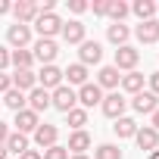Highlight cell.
I'll list each match as a JSON object with an SVG mask.
<instances>
[{
	"instance_id": "16",
	"label": "cell",
	"mask_w": 159,
	"mask_h": 159,
	"mask_svg": "<svg viewBox=\"0 0 159 159\" xmlns=\"http://www.w3.org/2000/svg\"><path fill=\"white\" fill-rule=\"evenodd\" d=\"M119 81H122L119 69H116V66H103V69L97 72V81H94V84H97L100 91H103V88H106V91H116V88H119Z\"/></svg>"
},
{
	"instance_id": "6",
	"label": "cell",
	"mask_w": 159,
	"mask_h": 159,
	"mask_svg": "<svg viewBox=\"0 0 159 159\" xmlns=\"http://www.w3.org/2000/svg\"><path fill=\"white\" fill-rule=\"evenodd\" d=\"M75 94H78V103H81V109H94V106H100V103H103V91H100L94 81L81 84Z\"/></svg>"
},
{
	"instance_id": "14",
	"label": "cell",
	"mask_w": 159,
	"mask_h": 159,
	"mask_svg": "<svg viewBox=\"0 0 159 159\" xmlns=\"http://www.w3.org/2000/svg\"><path fill=\"white\" fill-rule=\"evenodd\" d=\"M10 78H13V88H16V91H22V94H28V91H34V88H38V75H34L31 69H16Z\"/></svg>"
},
{
	"instance_id": "26",
	"label": "cell",
	"mask_w": 159,
	"mask_h": 159,
	"mask_svg": "<svg viewBox=\"0 0 159 159\" xmlns=\"http://www.w3.org/2000/svg\"><path fill=\"white\" fill-rule=\"evenodd\" d=\"M131 13H134L140 22H150V19L156 16V3H153V0H134V3H131Z\"/></svg>"
},
{
	"instance_id": "41",
	"label": "cell",
	"mask_w": 159,
	"mask_h": 159,
	"mask_svg": "<svg viewBox=\"0 0 159 159\" xmlns=\"http://www.w3.org/2000/svg\"><path fill=\"white\" fill-rule=\"evenodd\" d=\"M150 128H153V131H159V109L150 116Z\"/></svg>"
},
{
	"instance_id": "11",
	"label": "cell",
	"mask_w": 159,
	"mask_h": 159,
	"mask_svg": "<svg viewBox=\"0 0 159 159\" xmlns=\"http://www.w3.org/2000/svg\"><path fill=\"white\" fill-rule=\"evenodd\" d=\"M59 84H62V69H56V66H41V72H38V88L56 91Z\"/></svg>"
},
{
	"instance_id": "3",
	"label": "cell",
	"mask_w": 159,
	"mask_h": 159,
	"mask_svg": "<svg viewBox=\"0 0 159 159\" xmlns=\"http://www.w3.org/2000/svg\"><path fill=\"white\" fill-rule=\"evenodd\" d=\"M56 53H59V47H56V41H50V38H38L34 47H31V56H34L41 66H53Z\"/></svg>"
},
{
	"instance_id": "35",
	"label": "cell",
	"mask_w": 159,
	"mask_h": 159,
	"mask_svg": "<svg viewBox=\"0 0 159 159\" xmlns=\"http://www.w3.org/2000/svg\"><path fill=\"white\" fill-rule=\"evenodd\" d=\"M10 88H13V78H10L7 72H0V94H7Z\"/></svg>"
},
{
	"instance_id": "5",
	"label": "cell",
	"mask_w": 159,
	"mask_h": 159,
	"mask_svg": "<svg viewBox=\"0 0 159 159\" xmlns=\"http://www.w3.org/2000/svg\"><path fill=\"white\" fill-rule=\"evenodd\" d=\"M7 41H10V47L13 50H28V44H31V25H10L7 28Z\"/></svg>"
},
{
	"instance_id": "36",
	"label": "cell",
	"mask_w": 159,
	"mask_h": 159,
	"mask_svg": "<svg viewBox=\"0 0 159 159\" xmlns=\"http://www.w3.org/2000/svg\"><path fill=\"white\" fill-rule=\"evenodd\" d=\"M147 81H150V94H156V97H159V72H153Z\"/></svg>"
},
{
	"instance_id": "9",
	"label": "cell",
	"mask_w": 159,
	"mask_h": 159,
	"mask_svg": "<svg viewBox=\"0 0 159 159\" xmlns=\"http://www.w3.org/2000/svg\"><path fill=\"white\" fill-rule=\"evenodd\" d=\"M78 47H81V50H78V62H81V66H97V62L103 59V47H100L97 41H88V38H84Z\"/></svg>"
},
{
	"instance_id": "7",
	"label": "cell",
	"mask_w": 159,
	"mask_h": 159,
	"mask_svg": "<svg viewBox=\"0 0 159 159\" xmlns=\"http://www.w3.org/2000/svg\"><path fill=\"white\" fill-rule=\"evenodd\" d=\"M137 62H140V50H134L131 44H125V47L116 50V69L119 72H134Z\"/></svg>"
},
{
	"instance_id": "42",
	"label": "cell",
	"mask_w": 159,
	"mask_h": 159,
	"mask_svg": "<svg viewBox=\"0 0 159 159\" xmlns=\"http://www.w3.org/2000/svg\"><path fill=\"white\" fill-rule=\"evenodd\" d=\"M150 159H159V147H156V150H153V153H150Z\"/></svg>"
},
{
	"instance_id": "31",
	"label": "cell",
	"mask_w": 159,
	"mask_h": 159,
	"mask_svg": "<svg viewBox=\"0 0 159 159\" xmlns=\"http://www.w3.org/2000/svg\"><path fill=\"white\" fill-rule=\"evenodd\" d=\"M94 159H122V150L116 143H100L94 150Z\"/></svg>"
},
{
	"instance_id": "23",
	"label": "cell",
	"mask_w": 159,
	"mask_h": 159,
	"mask_svg": "<svg viewBox=\"0 0 159 159\" xmlns=\"http://www.w3.org/2000/svg\"><path fill=\"white\" fill-rule=\"evenodd\" d=\"M119 88H122V91H128V94H140V91H143V75H140L137 69H134V72H128V75H122Z\"/></svg>"
},
{
	"instance_id": "22",
	"label": "cell",
	"mask_w": 159,
	"mask_h": 159,
	"mask_svg": "<svg viewBox=\"0 0 159 159\" xmlns=\"http://www.w3.org/2000/svg\"><path fill=\"white\" fill-rule=\"evenodd\" d=\"M128 38H131V28H128V25H122V22H112V25L106 28V41H109V44H116V47H125V44H128Z\"/></svg>"
},
{
	"instance_id": "33",
	"label": "cell",
	"mask_w": 159,
	"mask_h": 159,
	"mask_svg": "<svg viewBox=\"0 0 159 159\" xmlns=\"http://www.w3.org/2000/svg\"><path fill=\"white\" fill-rule=\"evenodd\" d=\"M106 7H109V0H94V3H88V10H94V16H106Z\"/></svg>"
},
{
	"instance_id": "25",
	"label": "cell",
	"mask_w": 159,
	"mask_h": 159,
	"mask_svg": "<svg viewBox=\"0 0 159 159\" xmlns=\"http://www.w3.org/2000/svg\"><path fill=\"white\" fill-rule=\"evenodd\" d=\"M7 153H16V156H22L25 150H28V134H19V131H10V137H7Z\"/></svg>"
},
{
	"instance_id": "30",
	"label": "cell",
	"mask_w": 159,
	"mask_h": 159,
	"mask_svg": "<svg viewBox=\"0 0 159 159\" xmlns=\"http://www.w3.org/2000/svg\"><path fill=\"white\" fill-rule=\"evenodd\" d=\"M128 13H131V7L125 3V0H109V7H106V16H109L112 22H122Z\"/></svg>"
},
{
	"instance_id": "43",
	"label": "cell",
	"mask_w": 159,
	"mask_h": 159,
	"mask_svg": "<svg viewBox=\"0 0 159 159\" xmlns=\"http://www.w3.org/2000/svg\"><path fill=\"white\" fill-rule=\"evenodd\" d=\"M0 159H7V147H0Z\"/></svg>"
},
{
	"instance_id": "28",
	"label": "cell",
	"mask_w": 159,
	"mask_h": 159,
	"mask_svg": "<svg viewBox=\"0 0 159 159\" xmlns=\"http://www.w3.org/2000/svg\"><path fill=\"white\" fill-rule=\"evenodd\" d=\"M10 66H13V69H31V66H34L31 50H10Z\"/></svg>"
},
{
	"instance_id": "27",
	"label": "cell",
	"mask_w": 159,
	"mask_h": 159,
	"mask_svg": "<svg viewBox=\"0 0 159 159\" xmlns=\"http://www.w3.org/2000/svg\"><path fill=\"white\" fill-rule=\"evenodd\" d=\"M0 103H3L7 109H13V112H19V109H25V103H28V100H25V94H22V91L10 88V91L3 94V100H0Z\"/></svg>"
},
{
	"instance_id": "12",
	"label": "cell",
	"mask_w": 159,
	"mask_h": 159,
	"mask_svg": "<svg viewBox=\"0 0 159 159\" xmlns=\"http://www.w3.org/2000/svg\"><path fill=\"white\" fill-rule=\"evenodd\" d=\"M131 106H134V112H140V116H153V112L159 109V97L150 94V91H140V94H134Z\"/></svg>"
},
{
	"instance_id": "15",
	"label": "cell",
	"mask_w": 159,
	"mask_h": 159,
	"mask_svg": "<svg viewBox=\"0 0 159 159\" xmlns=\"http://www.w3.org/2000/svg\"><path fill=\"white\" fill-rule=\"evenodd\" d=\"M62 84H69V88H81V84H88V66L72 62V66L62 72Z\"/></svg>"
},
{
	"instance_id": "10",
	"label": "cell",
	"mask_w": 159,
	"mask_h": 159,
	"mask_svg": "<svg viewBox=\"0 0 159 159\" xmlns=\"http://www.w3.org/2000/svg\"><path fill=\"white\" fill-rule=\"evenodd\" d=\"M13 125H16V131H19V134H34V131H38V125H41V116H38V112H31V109L25 106V109H19V112H16V122H13Z\"/></svg>"
},
{
	"instance_id": "1",
	"label": "cell",
	"mask_w": 159,
	"mask_h": 159,
	"mask_svg": "<svg viewBox=\"0 0 159 159\" xmlns=\"http://www.w3.org/2000/svg\"><path fill=\"white\" fill-rule=\"evenodd\" d=\"M31 25H34L38 38H50V41L62 31V19H59L56 13H38V19H34Z\"/></svg>"
},
{
	"instance_id": "44",
	"label": "cell",
	"mask_w": 159,
	"mask_h": 159,
	"mask_svg": "<svg viewBox=\"0 0 159 159\" xmlns=\"http://www.w3.org/2000/svg\"><path fill=\"white\" fill-rule=\"evenodd\" d=\"M69 159H88V156H69Z\"/></svg>"
},
{
	"instance_id": "13",
	"label": "cell",
	"mask_w": 159,
	"mask_h": 159,
	"mask_svg": "<svg viewBox=\"0 0 159 159\" xmlns=\"http://www.w3.org/2000/svg\"><path fill=\"white\" fill-rule=\"evenodd\" d=\"M56 140H59V128L56 125H38V131H34V143L41 147V150H50V147H56Z\"/></svg>"
},
{
	"instance_id": "8",
	"label": "cell",
	"mask_w": 159,
	"mask_h": 159,
	"mask_svg": "<svg viewBox=\"0 0 159 159\" xmlns=\"http://www.w3.org/2000/svg\"><path fill=\"white\" fill-rule=\"evenodd\" d=\"M38 13H41V7L34 0H19V3H13V16H16L19 25H31L38 19Z\"/></svg>"
},
{
	"instance_id": "39",
	"label": "cell",
	"mask_w": 159,
	"mask_h": 159,
	"mask_svg": "<svg viewBox=\"0 0 159 159\" xmlns=\"http://www.w3.org/2000/svg\"><path fill=\"white\" fill-rule=\"evenodd\" d=\"M7 137H10V125H7V122H0V147L7 143Z\"/></svg>"
},
{
	"instance_id": "19",
	"label": "cell",
	"mask_w": 159,
	"mask_h": 159,
	"mask_svg": "<svg viewBox=\"0 0 159 159\" xmlns=\"http://www.w3.org/2000/svg\"><path fill=\"white\" fill-rule=\"evenodd\" d=\"M25 100H28V109L31 112H44V109H50V91H44V88H34V91H28L25 94Z\"/></svg>"
},
{
	"instance_id": "4",
	"label": "cell",
	"mask_w": 159,
	"mask_h": 159,
	"mask_svg": "<svg viewBox=\"0 0 159 159\" xmlns=\"http://www.w3.org/2000/svg\"><path fill=\"white\" fill-rule=\"evenodd\" d=\"M125 106H128V100H125V97H122L119 91H112V94H106V97H103V103H100V109H103V116H106V119H112V122L125 116Z\"/></svg>"
},
{
	"instance_id": "17",
	"label": "cell",
	"mask_w": 159,
	"mask_h": 159,
	"mask_svg": "<svg viewBox=\"0 0 159 159\" xmlns=\"http://www.w3.org/2000/svg\"><path fill=\"white\" fill-rule=\"evenodd\" d=\"M66 150H69V156H84V150H91V134L88 131H72Z\"/></svg>"
},
{
	"instance_id": "29",
	"label": "cell",
	"mask_w": 159,
	"mask_h": 159,
	"mask_svg": "<svg viewBox=\"0 0 159 159\" xmlns=\"http://www.w3.org/2000/svg\"><path fill=\"white\" fill-rule=\"evenodd\" d=\"M66 119H69V128H72V131H84V125H88V109L75 106L72 112H66Z\"/></svg>"
},
{
	"instance_id": "40",
	"label": "cell",
	"mask_w": 159,
	"mask_h": 159,
	"mask_svg": "<svg viewBox=\"0 0 159 159\" xmlns=\"http://www.w3.org/2000/svg\"><path fill=\"white\" fill-rule=\"evenodd\" d=\"M7 13H13V3L10 0H0V16H7Z\"/></svg>"
},
{
	"instance_id": "2",
	"label": "cell",
	"mask_w": 159,
	"mask_h": 159,
	"mask_svg": "<svg viewBox=\"0 0 159 159\" xmlns=\"http://www.w3.org/2000/svg\"><path fill=\"white\" fill-rule=\"evenodd\" d=\"M50 106L59 109V112H72V109L78 106V94H75V88L59 84L56 91H50Z\"/></svg>"
},
{
	"instance_id": "18",
	"label": "cell",
	"mask_w": 159,
	"mask_h": 159,
	"mask_svg": "<svg viewBox=\"0 0 159 159\" xmlns=\"http://www.w3.org/2000/svg\"><path fill=\"white\" fill-rule=\"evenodd\" d=\"M84 31H88V28H84V22L69 19V22H62V31H59V34H62V41H66V44H81V41H84Z\"/></svg>"
},
{
	"instance_id": "21",
	"label": "cell",
	"mask_w": 159,
	"mask_h": 159,
	"mask_svg": "<svg viewBox=\"0 0 159 159\" xmlns=\"http://www.w3.org/2000/svg\"><path fill=\"white\" fill-rule=\"evenodd\" d=\"M134 34H137V41H140V44H156V41H159V22H156V19L140 22V25L134 28Z\"/></svg>"
},
{
	"instance_id": "24",
	"label": "cell",
	"mask_w": 159,
	"mask_h": 159,
	"mask_svg": "<svg viewBox=\"0 0 159 159\" xmlns=\"http://www.w3.org/2000/svg\"><path fill=\"white\" fill-rule=\"evenodd\" d=\"M137 128H140V125H137L134 119H128V116H122V119H116V125H112V131H116V137H122V140H125V137H134V134H137Z\"/></svg>"
},
{
	"instance_id": "20",
	"label": "cell",
	"mask_w": 159,
	"mask_h": 159,
	"mask_svg": "<svg viewBox=\"0 0 159 159\" xmlns=\"http://www.w3.org/2000/svg\"><path fill=\"white\" fill-rule=\"evenodd\" d=\"M134 140H137V147H140V150H147V153H153V150L159 147V131H153L150 125H143V128H137V134H134Z\"/></svg>"
},
{
	"instance_id": "37",
	"label": "cell",
	"mask_w": 159,
	"mask_h": 159,
	"mask_svg": "<svg viewBox=\"0 0 159 159\" xmlns=\"http://www.w3.org/2000/svg\"><path fill=\"white\" fill-rule=\"evenodd\" d=\"M7 66H10V50H7V47H0V72H3Z\"/></svg>"
},
{
	"instance_id": "45",
	"label": "cell",
	"mask_w": 159,
	"mask_h": 159,
	"mask_svg": "<svg viewBox=\"0 0 159 159\" xmlns=\"http://www.w3.org/2000/svg\"><path fill=\"white\" fill-rule=\"evenodd\" d=\"M156 13H159V7H156Z\"/></svg>"
},
{
	"instance_id": "38",
	"label": "cell",
	"mask_w": 159,
	"mask_h": 159,
	"mask_svg": "<svg viewBox=\"0 0 159 159\" xmlns=\"http://www.w3.org/2000/svg\"><path fill=\"white\" fill-rule=\"evenodd\" d=\"M19 159H44V156H41V150H31V147H28V150H25Z\"/></svg>"
},
{
	"instance_id": "34",
	"label": "cell",
	"mask_w": 159,
	"mask_h": 159,
	"mask_svg": "<svg viewBox=\"0 0 159 159\" xmlns=\"http://www.w3.org/2000/svg\"><path fill=\"white\" fill-rule=\"evenodd\" d=\"M88 10V0H69V13H75V16H81Z\"/></svg>"
},
{
	"instance_id": "32",
	"label": "cell",
	"mask_w": 159,
	"mask_h": 159,
	"mask_svg": "<svg viewBox=\"0 0 159 159\" xmlns=\"http://www.w3.org/2000/svg\"><path fill=\"white\" fill-rule=\"evenodd\" d=\"M41 156H44V159H69V150H66L62 143H56V147H50V150H44Z\"/></svg>"
}]
</instances>
